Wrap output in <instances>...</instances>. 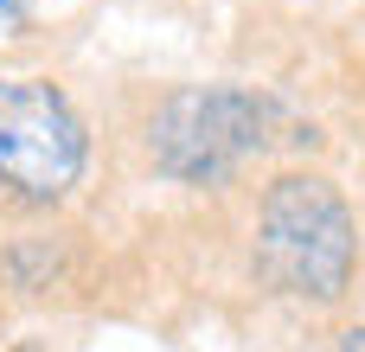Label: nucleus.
Segmentation results:
<instances>
[{
	"mask_svg": "<svg viewBox=\"0 0 365 352\" xmlns=\"http://www.w3.org/2000/svg\"><path fill=\"white\" fill-rule=\"evenodd\" d=\"M90 167V128L51 77H0V186L26 205H58Z\"/></svg>",
	"mask_w": 365,
	"mask_h": 352,
	"instance_id": "obj_3",
	"label": "nucleus"
},
{
	"mask_svg": "<svg viewBox=\"0 0 365 352\" xmlns=\"http://www.w3.org/2000/svg\"><path fill=\"white\" fill-rule=\"evenodd\" d=\"M26 6H32V0H0V45H6V38H19V26H26Z\"/></svg>",
	"mask_w": 365,
	"mask_h": 352,
	"instance_id": "obj_4",
	"label": "nucleus"
},
{
	"mask_svg": "<svg viewBox=\"0 0 365 352\" xmlns=\"http://www.w3.org/2000/svg\"><path fill=\"white\" fill-rule=\"evenodd\" d=\"M257 276L308 308L346 301L359 276V218L327 173L289 167L257 199Z\"/></svg>",
	"mask_w": 365,
	"mask_h": 352,
	"instance_id": "obj_1",
	"label": "nucleus"
},
{
	"mask_svg": "<svg viewBox=\"0 0 365 352\" xmlns=\"http://www.w3.org/2000/svg\"><path fill=\"white\" fill-rule=\"evenodd\" d=\"M269 96L244 83H186L148 122V160L180 186H231L276 135Z\"/></svg>",
	"mask_w": 365,
	"mask_h": 352,
	"instance_id": "obj_2",
	"label": "nucleus"
},
{
	"mask_svg": "<svg viewBox=\"0 0 365 352\" xmlns=\"http://www.w3.org/2000/svg\"><path fill=\"white\" fill-rule=\"evenodd\" d=\"M334 352H365V321H359V327H346V333H340V346H334Z\"/></svg>",
	"mask_w": 365,
	"mask_h": 352,
	"instance_id": "obj_5",
	"label": "nucleus"
}]
</instances>
